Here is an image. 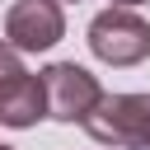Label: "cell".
Here are the masks:
<instances>
[{"label":"cell","mask_w":150,"mask_h":150,"mask_svg":"<svg viewBox=\"0 0 150 150\" xmlns=\"http://www.w3.org/2000/svg\"><path fill=\"white\" fill-rule=\"evenodd\" d=\"M5 38L19 52H47L66 38L61 0H14L5 14Z\"/></svg>","instance_id":"obj_4"},{"label":"cell","mask_w":150,"mask_h":150,"mask_svg":"<svg viewBox=\"0 0 150 150\" xmlns=\"http://www.w3.org/2000/svg\"><path fill=\"white\" fill-rule=\"evenodd\" d=\"M0 150H14V145H0Z\"/></svg>","instance_id":"obj_9"},{"label":"cell","mask_w":150,"mask_h":150,"mask_svg":"<svg viewBox=\"0 0 150 150\" xmlns=\"http://www.w3.org/2000/svg\"><path fill=\"white\" fill-rule=\"evenodd\" d=\"M61 5H75V0H61Z\"/></svg>","instance_id":"obj_8"},{"label":"cell","mask_w":150,"mask_h":150,"mask_svg":"<svg viewBox=\"0 0 150 150\" xmlns=\"http://www.w3.org/2000/svg\"><path fill=\"white\" fill-rule=\"evenodd\" d=\"M19 75H28L23 61H19V47H14V42H0V89H9Z\"/></svg>","instance_id":"obj_6"},{"label":"cell","mask_w":150,"mask_h":150,"mask_svg":"<svg viewBox=\"0 0 150 150\" xmlns=\"http://www.w3.org/2000/svg\"><path fill=\"white\" fill-rule=\"evenodd\" d=\"M112 5H131V9H136V5H145V0H112Z\"/></svg>","instance_id":"obj_7"},{"label":"cell","mask_w":150,"mask_h":150,"mask_svg":"<svg viewBox=\"0 0 150 150\" xmlns=\"http://www.w3.org/2000/svg\"><path fill=\"white\" fill-rule=\"evenodd\" d=\"M84 131L112 150H150V94H103Z\"/></svg>","instance_id":"obj_1"},{"label":"cell","mask_w":150,"mask_h":150,"mask_svg":"<svg viewBox=\"0 0 150 150\" xmlns=\"http://www.w3.org/2000/svg\"><path fill=\"white\" fill-rule=\"evenodd\" d=\"M103 150H112V145H103Z\"/></svg>","instance_id":"obj_10"},{"label":"cell","mask_w":150,"mask_h":150,"mask_svg":"<svg viewBox=\"0 0 150 150\" xmlns=\"http://www.w3.org/2000/svg\"><path fill=\"white\" fill-rule=\"evenodd\" d=\"M38 117H47V89L42 75H19L9 89H0V127H38Z\"/></svg>","instance_id":"obj_5"},{"label":"cell","mask_w":150,"mask_h":150,"mask_svg":"<svg viewBox=\"0 0 150 150\" xmlns=\"http://www.w3.org/2000/svg\"><path fill=\"white\" fill-rule=\"evenodd\" d=\"M89 52L108 66H136L150 56V23L131 5H112L89 23Z\"/></svg>","instance_id":"obj_2"},{"label":"cell","mask_w":150,"mask_h":150,"mask_svg":"<svg viewBox=\"0 0 150 150\" xmlns=\"http://www.w3.org/2000/svg\"><path fill=\"white\" fill-rule=\"evenodd\" d=\"M42 89H47V117H56V122H84L98 108V98H103L98 75H89L75 61L47 66L42 70Z\"/></svg>","instance_id":"obj_3"}]
</instances>
